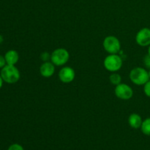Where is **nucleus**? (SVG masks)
I'll use <instances>...</instances> for the list:
<instances>
[{
	"mask_svg": "<svg viewBox=\"0 0 150 150\" xmlns=\"http://www.w3.org/2000/svg\"><path fill=\"white\" fill-rule=\"evenodd\" d=\"M136 41L142 47L149 46L150 45V29L143 28L136 34Z\"/></svg>",
	"mask_w": 150,
	"mask_h": 150,
	"instance_id": "obj_7",
	"label": "nucleus"
},
{
	"mask_svg": "<svg viewBox=\"0 0 150 150\" xmlns=\"http://www.w3.org/2000/svg\"><path fill=\"white\" fill-rule=\"evenodd\" d=\"M148 72H149V78H150V69H149V70Z\"/></svg>",
	"mask_w": 150,
	"mask_h": 150,
	"instance_id": "obj_22",
	"label": "nucleus"
},
{
	"mask_svg": "<svg viewBox=\"0 0 150 150\" xmlns=\"http://www.w3.org/2000/svg\"><path fill=\"white\" fill-rule=\"evenodd\" d=\"M144 65L146 66V67L150 69V56L149 54H147V55L144 57Z\"/></svg>",
	"mask_w": 150,
	"mask_h": 150,
	"instance_id": "obj_16",
	"label": "nucleus"
},
{
	"mask_svg": "<svg viewBox=\"0 0 150 150\" xmlns=\"http://www.w3.org/2000/svg\"><path fill=\"white\" fill-rule=\"evenodd\" d=\"M116 96L121 100H130L133 95V91L130 86L126 83H120L115 88Z\"/></svg>",
	"mask_w": 150,
	"mask_h": 150,
	"instance_id": "obj_6",
	"label": "nucleus"
},
{
	"mask_svg": "<svg viewBox=\"0 0 150 150\" xmlns=\"http://www.w3.org/2000/svg\"><path fill=\"white\" fill-rule=\"evenodd\" d=\"M0 76L3 81L7 83H15L20 79L21 75L18 69L15 65L6 64L2 67L0 73Z\"/></svg>",
	"mask_w": 150,
	"mask_h": 150,
	"instance_id": "obj_1",
	"label": "nucleus"
},
{
	"mask_svg": "<svg viewBox=\"0 0 150 150\" xmlns=\"http://www.w3.org/2000/svg\"><path fill=\"white\" fill-rule=\"evenodd\" d=\"M141 130L144 135L150 136V117L144 120L141 126Z\"/></svg>",
	"mask_w": 150,
	"mask_h": 150,
	"instance_id": "obj_12",
	"label": "nucleus"
},
{
	"mask_svg": "<svg viewBox=\"0 0 150 150\" xmlns=\"http://www.w3.org/2000/svg\"><path fill=\"white\" fill-rule=\"evenodd\" d=\"M70 58L69 52L64 48H57L51 55V62L57 66H62L68 62Z\"/></svg>",
	"mask_w": 150,
	"mask_h": 150,
	"instance_id": "obj_4",
	"label": "nucleus"
},
{
	"mask_svg": "<svg viewBox=\"0 0 150 150\" xmlns=\"http://www.w3.org/2000/svg\"><path fill=\"white\" fill-rule=\"evenodd\" d=\"M3 82H4V81H3V79H2V78H1V76H0V89H1V88L2 87Z\"/></svg>",
	"mask_w": 150,
	"mask_h": 150,
	"instance_id": "obj_19",
	"label": "nucleus"
},
{
	"mask_svg": "<svg viewBox=\"0 0 150 150\" xmlns=\"http://www.w3.org/2000/svg\"><path fill=\"white\" fill-rule=\"evenodd\" d=\"M144 92L148 98H150V80L144 85Z\"/></svg>",
	"mask_w": 150,
	"mask_h": 150,
	"instance_id": "obj_14",
	"label": "nucleus"
},
{
	"mask_svg": "<svg viewBox=\"0 0 150 150\" xmlns=\"http://www.w3.org/2000/svg\"><path fill=\"white\" fill-rule=\"evenodd\" d=\"M110 81L112 84L116 85L117 86L118 84L121 83V81H122V77L120 74H117V73H113L109 77Z\"/></svg>",
	"mask_w": 150,
	"mask_h": 150,
	"instance_id": "obj_13",
	"label": "nucleus"
},
{
	"mask_svg": "<svg viewBox=\"0 0 150 150\" xmlns=\"http://www.w3.org/2000/svg\"><path fill=\"white\" fill-rule=\"evenodd\" d=\"M142 122H143V121H142V119L141 117V116L139 114H136V113H133V114H130L128 118V123L132 128H141Z\"/></svg>",
	"mask_w": 150,
	"mask_h": 150,
	"instance_id": "obj_11",
	"label": "nucleus"
},
{
	"mask_svg": "<svg viewBox=\"0 0 150 150\" xmlns=\"http://www.w3.org/2000/svg\"><path fill=\"white\" fill-rule=\"evenodd\" d=\"M76 76L74 70L70 67H64L60 70L59 73V78L63 83H68L73 81Z\"/></svg>",
	"mask_w": 150,
	"mask_h": 150,
	"instance_id": "obj_8",
	"label": "nucleus"
},
{
	"mask_svg": "<svg viewBox=\"0 0 150 150\" xmlns=\"http://www.w3.org/2000/svg\"><path fill=\"white\" fill-rule=\"evenodd\" d=\"M55 72V67L52 62H45L41 64L40 67V73L41 76L45 78H50L54 75Z\"/></svg>",
	"mask_w": 150,
	"mask_h": 150,
	"instance_id": "obj_9",
	"label": "nucleus"
},
{
	"mask_svg": "<svg viewBox=\"0 0 150 150\" xmlns=\"http://www.w3.org/2000/svg\"><path fill=\"white\" fill-rule=\"evenodd\" d=\"M7 150H24L23 149V146L21 145L18 144H13L11 146H10V147L8 148Z\"/></svg>",
	"mask_w": 150,
	"mask_h": 150,
	"instance_id": "obj_15",
	"label": "nucleus"
},
{
	"mask_svg": "<svg viewBox=\"0 0 150 150\" xmlns=\"http://www.w3.org/2000/svg\"><path fill=\"white\" fill-rule=\"evenodd\" d=\"M103 48L110 54H117L121 48L118 38L114 36H108L103 40Z\"/></svg>",
	"mask_w": 150,
	"mask_h": 150,
	"instance_id": "obj_5",
	"label": "nucleus"
},
{
	"mask_svg": "<svg viewBox=\"0 0 150 150\" xmlns=\"http://www.w3.org/2000/svg\"><path fill=\"white\" fill-rule=\"evenodd\" d=\"M148 54L150 56V45H149V48H148Z\"/></svg>",
	"mask_w": 150,
	"mask_h": 150,
	"instance_id": "obj_21",
	"label": "nucleus"
},
{
	"mask_svg": "<svg viewBox=\"0 0 150 150\" xmlns=\"http://www.w3.org/2000/svg\"><path fill=\"white\" fill-rule=\"evenodd\" d=\"M6 64H7V63H6L4 57L0 55V68H2V67H4Z\"/></svg>",
	"mask_w": 150,
	"mask_h": 150,
	"instance_id": "obj_18",
	"label": "nucleus"
},
{
	"mask_svg": "<svg viewBox=\"0 0 150 150\" xmlns=\"http://www.w3.org/2000/svg\"><path fill=\"white\" fill-rule=\"evenodd\" d=\"M103 64L108 71L117 72L122 67V59L117 54H110L105 57Z\"/></svg>",
	"mask_w": 150,
	"mask_h": 150,
	"instance_id": "obj_3",
	"label": "nucleus"
},
{
	"mask_svg": "<svg viewBox=\"0 0 150 150\" xmlns=\"http://www.w3.org/2000/svg\"><path fill=\"white\" fill-rule=\"evenodd\" d=\"M4 59L7 64L10 65H16V63L18 62L19 55L18 53L16 50H9L4 55Z\"/></svg>",
	"mask_w": 150,
	"mask_h": 150,
	"instance_id": "obj_10",
	"label": "nucleus"
},
{
	"mask_svg": "<svg viewBox=\"0 0 150 150\" xmlns=\"http://www.w3.org/2000/svg\"><path fill=\"white\" fill-rule=\"evenodd\" d=\"M3 42V37L0 35V44Z\"/></svg>",
	"mask_w": 150,
	"mask_h": 150,
	"instance_id": "obj_20",
	"label": "nucleus"
},
{
	"mask_svg": "<svg viewBox=\"0 0 150 150\" xmlns=\"http://www.w3.org/2000/svg\"><path fill=\"white\" fill-rule=\"evenodd\" d=\"M130 79L131 81L136 85H144L150 78L149 72L143 67H135L130 71Z\"/></svg>",
	"mask_w": 150,
	"mask_h": 150,
	"instance_id": "obj_2",
	"label": "nucleus"
},
{
	"mask_svg": "<svg viewBox=\"0 0 150 150\" xmlns=\"http://www.w3.org/2000/svg\"><path fill=\"white\" fill-rule=\"evenodd\" d=\"M40 58H41V59L43 60L44 62H47L48 59H51V56L49 55V54H48V53L44 52L41 54Z\"/></svg>",
	"mask_w": 150,
	"mask_h": 150,
	"instance_id": "obj_17",
	"label": "nucleus"
}]
</instances>
